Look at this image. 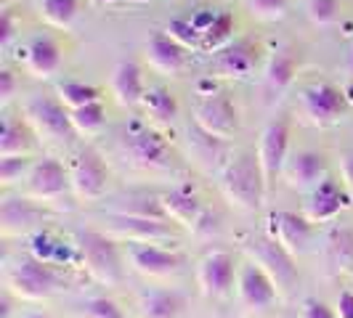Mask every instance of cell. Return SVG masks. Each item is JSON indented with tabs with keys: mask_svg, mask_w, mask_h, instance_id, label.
<instances>
[{
	"mask_svg": "<svg viewBox=\"0 0 353 318\" xmlns=\"http://www.w3.org/2000/svg\"><path fill=\"white\" fill-rule=\"evenodd\" d=\"M248 252L252 255V263H258L265 273L274 279L279 292H290L298 282V265L295 255H290L282 244H276L271 236H258L248 242Z\"/></svg>",
	"mask_w": 353,
	"mask_h": 318,
	"instance_id": "52a82bcc",
	"label": "cell"
},
{
	"mask_svg": "<svg viewBox=\"0 0 353 318\" xmlns=\"http://www.w3.org/2000/svg\"><path fill=\"white\" fill-rule=\"evenodd\" d=\"M303 67V53L301 48L284 43L276 51L268 56V64L263 72V93L268 101H276L284 90L290 88L298 77Z\"/></svg>",
	"mask_w": 353,
	"mask_h": 318,
	"instance_id": "ac0fdd59",
	"label": "cell"
},
{
	"mask_svg": "<svg viewBox=\"0 0 353 318\" xmlns=\"http://www.w3.org/2000/svg\"><path fill=\"white\" fill-rule=\"evenodd\" d=\"M77 257L93 282L104 286L123 282V255L117 242L104 231H83L77 239Z\"/></svg>",
	"mask_w": 353,
	"mask_h": 318,
	"instance_id": "7a4b0ae2",
	"label": "cell"
},
{
	"mask_svg": "<svg viewBox=\"0 0 353 318\" xmlns=\"http://www.w3.org/2000/svg\"><path fill=\"white\" fill-rule=\"evenodd\" d=\"M327 257L337 271H351L353 268V229L337 226L327 236Z\"/></svg>",
	"mask_w": 353,
	"mask_h": 318,
	"instance_id": "f546056e",
	"label": "cell"
},
{
	"mask_svg": "<svg viewBox=\"0 0 353 318\" xmlns=\"http://www.w3.org/2000/svg\"><path fill=\"white\" fill-rule=\"evenodd\" d=\"M337 318H353V292H343L337 297Z\"/></svg>",
	"mask_w": 353,
	"mask_h": 318,
	"instance_id": "bcb514c9",
	"label": "cell"
},
{
	"mask_svg": "<svg viewBox=\"0 0 353 318\" xmlns=\"http://www.w3.org/2000/svg\"><path fill=\"white\" fill-rule=\"evenodd\" d=\"M37 133L21 117L6 114L0 127V157H30L35 149Z\"/></svg>",
	"mask_w": 353,
	"mask_h": 318,
	"instance_id": "484cf974",
	"label": "cell"
},
{
	"mask_svg": "<svg viewBox=\"0 0 353 318\" xmlns=\"http://www.w3.org/2000/svg\"><path fill=\"white\" fill-rule=\"evenodd\" d=\"M19 90V80L11 70H0V104H8Z\"/></svg>",
	"mask_w": 353,
	"mask_h": 318,
	"instance_id": "7bdbcfd3",
	"label": "cell"
},
{
	"mask_svg": "<svg viewBox=\"0 0 353 318\" xmlns=\"http://www.w3.org/2000/svg\"><path fill=\"white\" fill-rule=\"evenodd\" d=\"M159 202H162L165 218H168L170 223H176V226L189 229V231L196 229V223H199V218H202V212H205L199 196H196L194 191H189V189H173V191L159 196Z\"/></svg>",
	"mask_w": 353,
	"mask_h": 318,
	"instance_id": "cb8c5ba5",
	"label": "cell"
},
{
	"mask_svg": "<svg viewBox=\"0 0 353 318\" xmlns=\"http://www.w3.org/2000/svg\"><path fill=\"white\" fill-rule=\"evenodd\" d=\"M120 212H125V215H139V218H152V220H168L159 196L157 199H130ZM168 223H170V220H168Z\"/></svg>",
	"mask_w": 353,
	"mask_h": 318,
	"instance_id": "ab89813d",
	"label": "cell"
},
{
	"mask_svg": "<svg viewBox=\"0 0 353 318\" xmlns=\"http://www.w3.org/2000/svg\"><path fill=\"white\" fill-rule=\"evenodd\" d=\"M301 318H337V310H332L327 302L321 300H305L303 302Z\"/></svg>",
	"mask_w": 353,
	"mask_h": 318,
	"instance_id": "b9f144b4",
	"label": "cell"
},
{
	"mask_svg": "<svg viewBox=\"0 0 353 318\" xmlns=\"http://www.w3.org/2000/svg\"><path fill=\"white\" fill-rule=\"evenodd\" d=\"M351 207V194L345 186H340L337 180L327 178L321 186H316L305 204H303V215L311 220V223H327V220H335L343 210Z\"/></svg>",
	"mask_w": 353,
	"mask_h": 318,
	"instance_id": "44dd1931",
	"label": "cell"
},
{
	"mask_svg": "<svg viewBox=\"0 0 353 318\" xmlns=\"http://www.w3.org/2000/svg\"><path fill=\"white\" fill-rule=\"evenodd\" d=\"M351 109L345 90L332 83H314L301 90V112L314 127H335Z\"/></svg>",
	"mask_w": 353,
	"mask_h": 318,
	"instance_id": "5b68a950",
	"label": "cell"
},
{
	"mask_svg": "<svg viewBox=\"0 0 353 318\" xmlns=\"http://www.w3.org/2000/svg\"><path fill=\"white\" fill-rule=\"evenodd\" d=\"M32 165L35 162L30 157H0V183L14 186L17 180H27Z\"/></svg>",
	"mask_w": 353,
	"mask_h": 318,
	"instance_id": "e575fe53",
	"label": "cell"
},
{
	"mask_svg": "<svg viewBox=\"0 0 353 318\" xmlns=\"http://www.w3.org/2000/svg\"><path fill=\"white\" fill-rule=\"evenodd\" d=\"M141 106L154 123H159V125L176 123L178 101L168 88H146V96H143Z\"/></svg>",
	"mask_w": 353,
	"mask_h": 318,
	"instance_id": "f1b7e54d",
	"label": "cell"
},
{
	"mask_svg": "<svg viewBox=\"0 0 353 318\" xmlns=\"http://www.w3.org/2000/svg\"><path fill=\"white\" fill-rule=\"evenodd\" d=\"M70 114H72V125H74L77 136H96V133L104 130V125H106V109L101 101L80 106V109H74Z\"/></svg>",
	"mask_w": 353,
	"mask_h": 318,
	"instance_id": "836d02e7",
	"label": "cell"
},
{
	"mask_svg": "<svg viewBox=\"0 0 353 318\" xmlns=\"http://www.w3.org/2000/svg\"><path fill=\"white\" fill-rule=\"evenodd\" d=\"M56 98L67 106L70 112H74V109H80V106L101 101V93H99V88H93V85L77 83V80H67V83H59V85H56Z\"/></svg>",
	"mask_w": 353,
	"mask_h": 318,
	"instance_id": "1f68e13d",
	"label": "cell"
},
{
	"mask_svg": "<svg viewBox=\"0 0 353 318\" xmlns=\"http://www.w3.org/2000/svg\"><path fill=\"white\" fill-rule=\"evenodd\" d=\"M236 276H239V265L231 252H210L196 265V286L205 297L212 300L229 297L236 289Z\"/></svg>",
	"mask_w": 353,
	"mask_h": 318,
	"instance_id": "8fae6325",
	"label": "cell"
},
{
	"mask_svg": "<svg viewBox=\"0 0 353 318\" xmlns=\"http://www.w3.org/2000/svg\"><path fill=\"white\" fill-rule=\"evenodd\" d=\"M128 260L146 279H165L183 268V255L157 244H128Z\"/></svg>",
	"mask_w": 353,
	"mask_h": 318,
	"instance_id": "d6986e66",
	"label": "cell"
},
{
	"mask_svg": "<svg viewBox=\"0 0 353 318\" xmlns=\"http://www.w3.org/2000/svg\"><path fill=\"white\" fill-rule=\"evenodd\" d=\"M80 318H128L123 313V308L109 297H93L83 305L80 310Z\"/></svg>",
	"mask_w": 353,
	"mask_h": 318,
	"instance_id": "f35d334b",
	"label": "cell"
},
{
	"mask_svg": "<svg viewBox=\"0 0 353 318\" xmlns=\"http://www.w3.org/2000/svg\"><path fill=\"white\" fill-rule=\"evenodd\" d=\"M265 236H271L276 244H282L290 255H301L314 239V223L298 212H271L265 218Z\"/></svg>",
	"mask_w": 353,
	"mask_h": 318,
	"instance_id": "2e32d148",
	"label": "cell"
},
{
	"mask_svg": "<svg viewBox=\"0 0 353 318\" xmlns=\"http://www.w3.org/2000/svg\"><path fill=\"white\" fill-rule=\"evenodd\" d=\"M109 88L114 93L117 104L120 106H139L146 96V85H143V74L141 67L130 59L120 61L114 70H112V80H109Z\"/></svg>",
	"mask_w": 353,
	"mask_h": 318,
	"instance_id": "d4e9b609",
	"label": "cell"
},
{
	"mask_svg": "<svg viewBox=\"0 0 353 318\" xmlns=\"http://www.w3.org/2000/svg\"><path fill=\"white\" fill-rule=\"evenodd\" d=\"M330 173V162L327 157L316 151V149H303L298 154L287 159L284 165V180L292 191H303V194H311L316 186H321L327 180Z\"/></svg>",
	"mask_w": 353,
	"mask_h": 318,
	"instance_id": "e0dca14e",
	"label": "cell"
},
{
	"mask_svg": "<svg viewBox=\"0 0 353 318\" xmlns=\"http://www.w3.org/2000/svg\"><path fill=\"white\" fill-rule=\"evenodd\" d=\"M106 233L112 239H123L130 244H157V242L176 239V231L170 229L168 220H152V218L125 215V212H117L109 218Z\"/></svg>",
	"mask_w": 353,
	"mask_h": 318,
	"instance_id": "9a60e30c",
	"label": "cell"
},
{
	"mask_svg": "<svg viewBox=\"0 0 353 318\" xmlns=\"http://www.w3.org/2000/svg\"><path fill=\"white\" fill-rule=\"evenodd\" d=\"M194 127L218 141H229L239 130V112L229 93H210L194 109Z\"/></svg>",
	"mask_w": 353,
	"mask_h": 318,
	"instance_id": "9c48e42d",
	"label": "cell"
},
{
	"mask_svg": "<svg viewBox=\"0 0 353 318\" xmlns=\"http://www.w3.org/2000/svg\"><path fill=\"white\" fill-rule=\"evenodd\" d=\"M290 8V0H248V11L258 21H276Z\"/></svg>",
	"mask_w": 353,
	"mask_h": 318,
	"instance_id": "74e56055",
	"label": "cell"
},
{
	"mask_svg": "<svg viewBox=\"0 0 353 318\" xmlns=\"http://www.w3.org/2000/svg\"><path fill=\"white\" fill-rule=\"evenodd\" d=\"M215 17H218V14H215V11H210V8H199L194 17H192V24H194L199 32H205V30L212 24V19H215Z\"/></svg>",
	"mask_w": 353,
	"mask_h": 318,
	"instance_id": "f6af8a7d",
	"label": "cell"
},
{
	"mask_svg": "<svg viewBox=\"0 0 353 318\" xmlns=\"http://www.w3.org/2000/svg\"><path fill=\"white\" fill-rule=\"evenodd\" d=\"M59 286H61V276H59L56 265L43 263L32 255L21 257L14 265V271L8 273V292L19 300H48Z\"/></svg>",
	"mask_w": 353,
	"mask_h": 318,
	"instance_id": "277c9868",
	"label": "cell"
},
{
	"mask_svg": "<svg viewBox=\"0 0 353 318\" xmlns=\"http://www.w3.org/2000/svg\"><path fill=\"white\" fill-rule=\"evenodd\" d=\"M229 43H234V14L231 11H218L212 24L202 32V51L218 53Z\"/></svg>",
	"mask_w": 353,
	"mask_h": 318,
	"instance_id": "4dcf8cb0",
	"label": "cell"
},
{
	"mask_svg": "<svg viewBox=\"0 0 353 318\" xmlns=\"http://www.w3.org/2000/svg\"><path fill=\"white\" fill-rule=\"evenodd\" d=\"M340 176H343L345 189H351V191H353V149H351V151H345V154L340 157Z\"/></svg>",
	"mask_w": 353,
	"mask_h": 318,
	"instance_id": "ee69618b",
	"label": "cell"
},
{
	"mask_svg": "<svg viewBox=\"0 0 353 318\" xmlns=\"http://www.w3.org/2000/svg\"><path fill=\"white\" fill-rule=\"evenodd\" d=\"M141 318H181L186 313V297L173 289H152L139 300Z\"/></svg>",
	"mask_w": 353,
	"mask_h": 318,
	"instance_id": "4316f807",
	"label": "cell"
},
{
	"mask_svg": "<svg viewBox=\"0 0 353 318\" xmlns=\"http://www.w3.org/2000/svg\"><path fill=\"white\" fill-rule=\"evenodd\" d=\"M21 318H51V316H46V313H27V316H21Z\"/></svg>",
	"mask_w": 353,
	"mask_h": 318,
	"instance_id": "c3c4849f",
	"label": "cell"
},
{
	"mask_svg": "<svg viewBox=\"0 0 353 318\" xmlns=\"http://www.w3.org/2000/svg\"><path fill=\"white\" fill-rule=\"evenodd\" d=\"M24 120L32 125L37 138H46L59 146H70L77 136L74 125H72L70 109L61 104L59 98L51 96H37L24 104Z\"/></svg>",
	"mask_w": 353,
	"mask_h": 318,
	"instance_id": "3957f363",
	"label": "cell"
},
{
	"mask_svg": "<svg viewBox=\"0 0 353 318\" xmlns=\"http://www.w3.org/2000/svg\"><path fill=\"white\" fill-rule=\"evenodd\" d=\"M136 3H149V0H136Z\"/></svg>",
	"mask_w": 353,
	"mask_h": 318,
	"instance_id": "816d5d0a",
	"label": "cell"
},
{
	"mask_svg": "<svg viewBox=\"0 0 353 318\" xmlns=\"http://www.w3.org/2000/svg\"><path fill=\"white\" fill-rule=\"evenodd\" d=\"M11 310H14V300H11V292H6L0 297V318H11Z\"/></svg>",
	"mask_w": 353,
	"mask_h": 318,
	"instance_id": "7dc6e473",
	"label": "cell"
},
{
	"mask_svg": "<svg viewBox=\"0 0 353 318\" xmlns=\"http://www.w3.org/2000/svg\"><path fill=\"white\" fill-rule=\"evenodd\" d=\"M348 72L353 74V48H351V53H348Z\"/></svg>",
	"mask_w": 353,
	"mask_h": 318,
	"instance_id": "f907efd6",
	"label": "cell"
},
{
	"mask_svg": "<svg viewBox=\"0 0 353 318\" xmlns=\"http://www.w3.org/2000/svg\"><path fill=\"white\" fill-rule=\"evenodd\" d=\"M90 3H96V6H109V3H117V0H90Z\"/></svg>",
	"mask_w": 353,
	"mask_h": 318,
	"instance_id": "681fc988",
	"label": "cell"
},
{
	"mask_svg": "<svg viewBox=\"0 0 353 318\" xmlns=\"http://www.w3.org/2000/svg\"><path fill=\"white\" fill-rule=\"evenodd\" d=\"M279 297V286L274 279L265 273L258 263H245L239 265V276H236V300L245 310L252 313H263L268 310Z\"/></svg>",
	"mask_w": 353,
	"mask_h": 318,
	"instance_id": "7c38bea8",
	"label": "cell"
},
{
	"mask_svg": "<svg viewBox=\"0 0 353 318\" xmlns=\"http://www.w3.org/2000/svg\"><path fill=\"white\" fill-rule=\"evenodd\" d=\"M24 67L37 80H48L61 70V45L48 35L32 37L24 48Z\"/></svg>",
	"mask_w": 353,
	"mask_h": 318,
	"instance_id": "7402d4cb",
	"label": "cell"
},
{
	"mask_svg": "<svg viewBox=\"0 0 353 318\" xmlns=\"http://www.w3.org/2000/svg\"><path fill=\"white\" fill-rule=\"evenodd\" d=\"M290 138H292V120L290 114H276L263 127L261 141H258V162L268 183V191L274 189L276 178L284 173V165L290 159Z\"/></svg>",
	"mask_w": 353,
	"mask_h": 318,
	"instance_id": "8992f818",
	"label": "cell"
},
{
	"mask_svg": "<svg viewBox=\"0 0 353 318\" xmlns=\"http://www.w3.org/2000/svg\"><path fill=\"white\" fill-rule=\"evenodd\" d=\"M146 61L154 72L178 74L186 67V48L176 43L168 32H154L146 43Z\"/></svg>",
	"mask_w": 353,
	"mask_h": 318,
	"instance_id": "603a6c76",
	"label": "cell"
},
{
	"mask_svg": "<svg viewBox=\"0 0 353 318\" xmlns=\"http://www.w3.org/2000/svg\"><path fill=\"white\" fill-rule=\"evenodd\" d=\"M70 180L72 191L83 202H96L106 194L109 189V170L104 159L99 157L96 149H83L77 151L70 165Z\"/></svg>",
	"mask_w": 353,
	"mask_h": 318,
	"instance_id": "30bf717a",
	"label": "cell"
},
{
	"mask_svg": "<svg viewBox=\"0 0 353 318\" xmlns=\"http://www.w3.org/2000/svg\"><path fill=\"white\" fill-rule=\"evenodd\" d=\"M70 189V170L56 157L37 159L35 165H32V170H30V176H27V180H24V196H30L35 202L61 199Z\"/></svg>",
	"mask_w": 353,
	"mask_h": 318,
	"instance_id": "4fadbf2b",
	"label": "cell"
},
{
	"mask_svg": "<svg viewBox=\"0 0 353 318\" xmlns=\"http://www.w3.org/2000/svg\"><path fill=\"white\" fill-rule=\"evenodd\" d=\"M261 43L252 37H239L229 43L223 51H218L212 56L210 64V77L218 80H245L261 64Z\"/></svg>",
	"mask_w": 353,
	"mask_h": 318,
	"instance_id": "ba28073f",
	"label": "cell"
},
{
	"mask_svg": "<svg viewBox=\"0 0 353 318\" xmlns=\"http://www.w3.org/2000/svg\"><path fill=\"white\" fill-rule=\"evenodd\" d=\"M14 40H17V17L11 8H3V14H0V48L8 51Z\"/></svg>",
	"mask_w": 353,
	"mask_h": 318,
	"instance_id": "60d3db41",
	"label": "cell"
},
{
	"mask_svg": "<svg viewBox=\"0 0 353 318\" xmlns=\"http://www.w3.org/2000/svg\"><path fill=\"white\" fill-rule=\"evenodd\" d=\"M221 191L226 202L242 212H255L265 202L268 183L255 151H242L221 173Z\"/></svg>",
	"mask_w": 353,
	"mask_h": 318,
	"instance_id": "6da1fadb",
	"label": "cell"
},
{
	"mask_svg": "<svg viewBox=\"0 0 353 318\" xmlns=\"http://www.w3.org/2000/svg\"><path fill=\"white\" fill-rule=\"evenodd\" d=\"M30 255L48 265H64L70 263V260H74V249L67 242H61L59 236L48 233V231L32 233V239H30Z\"/></svg>",
	"mask_w": 353,
	"mask_h": 318,
	"instance_id": "83f0119b",
	"label": "cell"
},
{
	"mask_svg": "<svg viewBox=\"0 0 353 318\" xmlns=\"http://www.w3.org/2000/svg\"><path fill=\"white\" fill-rule=\"evenodd\" d=\"M305 11L316 27H332L340 19V0H308Z\"/></svg>",
	"mask_w": 353,
	"mask_h": 318,
	"instance_id": "8d00e7d4",
	"label": "cell"
},
{
	"mask_svg": "<svg viewBox=\"0 0 353 318\" xmlns=\"http://www.w3.org/2000/svg\"><path fill=\"white\" fill-rule=\"evenodd\" d=\"M125 151L139 167L149 170H165L170 167V146L154 127L133 123L125 133Z\"/></svg>",
	"mask_w": 353,
	"mask_h": 318,
	"instance_id": "5bb4252c",
	"label": "cell"
},
{
	"mask_svg": "<svg viewBox=\"0 0 353 318\" xmlns=\"http://www.w3.org/2000/svg\"><path fill=\"white\" fill-rule=\"evenodd\" d=\"M80 14V0H40V17L56 30H67Z\"/></svg>",
	"mask_w": 353,
	"mask_h": 318,
	"instance_id": "d6a6232c",
	"label": "cell"
},
{
	"mask_svg": "<svg viewBox=\"0 0 353 318\" xmlns=\"http://www.w3.org/2000/svg\"><path fill=\"white\" fill-rule=\"evenodd\" d=\"M176 43H181L186 51L189 48H202V32L192 24V19H173L165 30Z\"/></svg>",
	"mask_w": 353,
	"mask_h": 318,
	"instance_id": "d590c367",
	"label": "cell"
},
{
	"mask_svg": "<svg viewBox=\"0 0 353 318\" xmlns=\"http://www.w3.org/2000/svg\"><path fill=\"white\" fill-rule=\"evenodd\" d=\"M43 220H48V212L37 207L30 196H8L0 204V233L8 239L32 233Z\"/></svg>",
	"mask_w": 353,
	"mask_h": 318,
	"instance_id": "ffe728a7",
	"label": "cell"
}]
</instances>
